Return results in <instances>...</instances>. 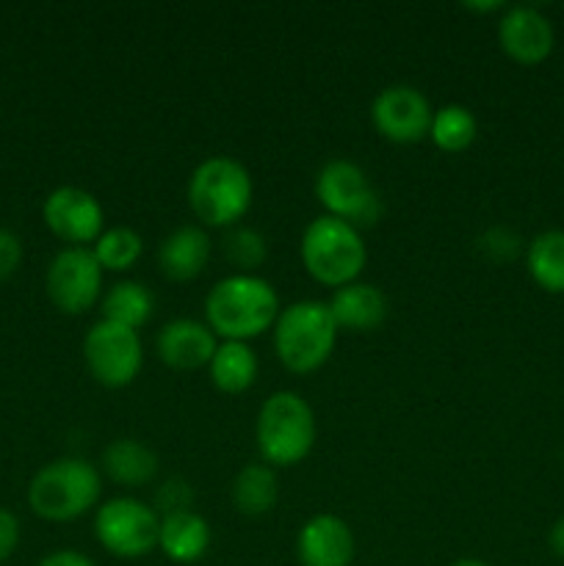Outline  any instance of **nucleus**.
I'll use <instances>...</instances> for the list:
<instances>
[{"label":"nucleus","mask_w":564,"mask_h":566,"mask_svg":"<svg viewBox=\"0 0 564 566\" xmlns=\"http://www.w3.org/2000/svg\"><path fill=\"white\" fill-rule=\"evenodd\" d=\"M194 486L188 484L182 475H171V479L160 481V486L155 490V501L153 509L160 514V517H169V514H180V512H194Z\"/></svg>","instance_id":"obj_28"},{"label":"nucleus","mask_w":564,"mask_h":566,"mask_svg":"<svg viewBox=\"0 0 564 566\" xmlns=\"http://www.w3.org/2000/svg\"><path fill=\"white\" fill-rule=\"evenodd\" d=\"M498 44L503 55L520 66H536L556 48L553 22L534 6H506L498 17Z\"/></svg>","instance_id":"obj_13"},{"label":"nucleus","mask_w":564,"mask_h":566,"mask_svg":"<svg viewBox=\"0 0 564 566\" xmlns=\"http://www.w3.org/2000/svg\"><path fill=\"white\" fill-rule=\"evenodd\" d=\"M97 468L114 484L138 490V486L153 484L160 470V462L158 453L147 442L136 440V437H116V440H111L103 448Z\"/></svg>","instance_id":"obj_18"},{"label":"nucleus","mask_w":564,"mask_h":566,"mask_svg":"<svg viewBox=\"0 0 564 566\" xmlns=\"http://www.w3.org/2000/svg\"><path fill=\"white\" fill-rule=\"evenodd\" d=\"M464 9L473 11V14H503L506 3L503 0H490V3H464Z\"/></svg>","instance_id":"obj_33"},{"label":"nucleus","mask_w":564,"mask_h":566,"mask_svg":"<svg viewBox=\"0 0 564 566\" xmlns=\"http://www.w3.org/2000/svg\"><path fill=\"white\" fill-rule=\"evenodd\" d=\"M219 348V337L213 335L205 321L197 318H175L160 326L155 337V354L160 363L177 374H191V370L208 368Z\"/></svg>","instance_id":"obj_14"},{"label":"nucleus","mask_w":564,"mask_h":566,"mask_svg":"<svg viewBox=\"0 0 564 566\" xmlns=\"http://www.w3.org/2000/svg\"><path fill=\"white\" fill-rule=\"evenodd\" d=\"M299 258L310 280L337 291L359 280L368 265V247L357 227L321 213L304 227Z\"/></svg>","instance_id":"obj_6"},{"label":"nucleus","mask_w":564,"mask_h":566,"mask_svg":"<svg viewBox=\"0 0 564 566\" xmlns=\"http://www.w3.org/2000/svg\"><path fill=\"white\" fill-rule=\"evenodd\" d=\"M92 252L105 274H125L142 260L144 238L133 227H105L103 235L92 243Z\"/></svg>","instance_id":"obj_25"},{"label":"nucleus","mask_w":564,"mask_h":566,"mask_svg":"<svg viewBox=\"0 0 564 566\" xmlns=\"http://www.w3.org/2000/svg\"><path fill=\"white\" fill-rule=\"evenodd\" d=\"M431 108L429 97L409 83H393L385 86L370 103V122L374 130L390 144H418L429 138Z\"/></svg>","instance_id":"obj_11"},{"label":"nucleus","mask_w":564,"mask_h":566,"mask_svg":"<svg viewBox=\"0 0 564 566\" xmlns=\"http://www.w3.org/2000/svg\"><path fill=\"white\" fill-rule=\"evenodd\" d=\"M103 276L92 247H64L50 260L44 291L59 313L83 315L103 302Z\"/></svg>","instance_id":"obj_10"},{"label":"nucleus","mask_w":564,"mask_h":566,"mask_svg":"<svg viewBox=\"0 0 564 566\" xmlns=\"http://www.w3.org/2000/svg\"><path fill=\"white\" fill-rule=\"evenodd\" d=\"M547 547H551L553 556L564 562V514L551 525V531H547Z\"/></svg>","instance_id":"obj_32"},{"label":"nucleus","mask_w":564,"mask_h":566,"mask_svg":"<svg viewBox=\"0 0 564 566\" xmlns=\"http://www.w3.org/2000/svg\"><path fill=\"white\" fill-rule=\"evenodd\" d=\"M260 363L258 354L249 343L236 340H219L213 359L208 365L210 385L224 396H241V392L252 390L258 381Z\"/></svg>","instance_id":"obj_21"},{"label":"nucleus","mask_w":564,"mask_h":566,"mask_svg":"<svg viewBox=\"0 0 564 566\" xmlns=\"http://www.w3.org/2000/svg\"><path fill=\"white\" fill-rule=\"evenodd\" d=\"M158 534L160 514L147 501L119 495L94 509V539L114 558L136 562L149 556L158 547Z\"/></svg>","instance_id":"obj_8"},{"label":"nucleus","mask_w":564,"mask_h":566,"mask_svg":"<svg viewBox=\"0 0 564 566\" xmlns=\"http://www.w3.org/2000/svg\"><path fill=\"white\" fill-rule=\"evenodd\" d=\"M315 199L324 216L357 227H374L382 219V197L359 164L348 158H332L315 175Z\"/></svg>","instance_id":"obj_7"},{"label":"nucleus","mask_w":564,"mask_h":566,"mask_svg":"<svg viewBox=\"0 0 564 566\" xmlns=\"http://www.w3.org/2000/svg\"><path fill=\"white\" fill-rule=\"evenodd\" d=\"M158 269L164 280L186 285V282L199 280L213 258V241L210 232L199 224H182L164 235L158 243Z\"/></svg>","instance_id":"obj_16"},{"label":"nucleus","mask_w":564,"mask_h":566,"mask_svg":"<svg viewBox=\"0 0 564 566\" xmlns=\"http://www.w3.org/2000/svg\"><path fill=\"white\" fill-rule=\"evenodd\" d=\"M20 545V520L9 509H0V564L9 562Z\"/></svg>","instance_id":"obj_30"},{"label":"nucleus","mask_w":564,"mask_h":566,"mask_svg":"<svg viewBox=\"0 0 564 566\" xmlns=\"http://www.w3.org/2000/svg\"><path fill=\"white\" fill-rule=\"evenodd\" d=\"M103 497V473L81 457H61L33 473L28 506L48 523H72L97 509Z\"/></svg>","instance_id":"obj_4"},{"label":"nucleus","mask_w":564,"mask_h":566,"mask_svg":"<svg viewBox=\"0 0 564 566\" xmlns=\"http://www.w3.org/2000/svg\"><path fill=\"white\" fill-rule=\"evenodd\" d=\"M479 252L492 263H512L514 258L525 254L523 238L509 227L495 224L479 235Z\"/></svg>","instance_id":"obj_27"},{"label":"nucleus","mask_w":564,"mask_h":566,"mask_svg":"<svg viewBox=\"0 0 564 566\" xmlns=\"http://www.w3.org/2000/svg\"><path fill=\"white\" fill-rule=\"evenodd\" d=\"M205 324L219 340L249 343L274 329L280 293L260 274H230L205 296Z\"/></svg>","instance_id":"obj_1"},{"label":"nucleus","mask_w":564,"mask_h":566,"mask_svg":"<svg viewBox=\"0 0 564 566\" xmlns=\"http://www.w3.org/2000/svg\"><path fill=\"white\" fill-rule=\"evenodd\" d=\"M210 545H213V531H210L208 520L197 512H180L160 517V534H158V551L169 558L171 564H197L208 556Z\"/></svg>","instance_id":"obj_19"},{"label":"nucleus","mask_w":564,"mask_h":566,"mask_svg":"<svg viewBox=\"0 0 564 566\" xmlns=\"http://www.w3.org/2000/svg\"><path fill=\"white\" fill-rule=\"evenodd\" d=\"M22 254H25V249H22V238L17 235L14 230L0 227V285L9 282L11 276L20 271Z\"/></svg>","instance_id":"obj_29"},{"label":"nucleus","mask_w":564,"mask_h":566,"mask_svg":"<svg viewBox=\"0 0 564 566\" xmlns=\"http://www.w3.org/2000/svg\"><path fill=\"white\" fill-rule=\"evenodd\" d=\"M188 208L205 230H230L243 221L254 199L247 166L230 155H210L191 171L186 186Z\"/></svg>","instance_id":"obj_2"},{"label":"nucleus","mask_w":564,"mask_h":566,"mask_svg":"<svg viewBox=\"0 0 564 566\" xmlns=\"http://www.w3.org/2000/svg\"><path fill=\"white\" fill-rule=\"evenodd\" d=\"M562 462H564V453H562Z\"/></svg>","instance_id":"obj_35"},{"label":"nucleus","mask_w":564,"mask_h":566,"mask_svg":"<svg viewBox=\"0 0 564 566\" xmlns=\"http://www.w3.org/2000/svg\"><path fill=\"white\" fill-rule=\"evenodd\" d=\"M357 542L337 514H313L296 534L299 566H352Z\"/></svg>","instance_id":"obj_15"},{"label":"nucleus","mask_w":564,"mask_h":566,"mask_svg":"<svg viewBox=\"0 0 564 566\" xmlns=\"http://www.w3.org/2000/svg\"><path fill=\"white\" fill-rule=\"evenodd\" d=\"M155 313V296L144 282L138 280H119L103 293L100 302V318L111 324L127 326L138 332L149 324Z\"/></svg>","instance_id":"obj_22"},{"label":"nucleus","mask_w":564,"mask_h":566,"mask_svg":"<svg viewBox=\"0 0 564 566\" xmlns=\"http://www.w3.org/2000/svg\"><path fill=\"white\" fill-rule=\"evenodd\" d=\"M330 313L341 332H374L390 315V302L385 291L370 282H352L346 287L332 291Z\"/></svg>","instance_id":"obj_17"},{"label":"nucleus","mask_w":564,"mask_h":566,"mask_svg":"<svg viewBox=\"0 0 564 566\" xmlns=\"http://www.w3.org/2000/svg\"><path fill=\"white\" fill-rule=\"evenodd\" d=\"M232 509L243 517H265L280 503V479L265 462L243 464L230 484Z\"/></svg>","instance_id":"obj_20"},{"label":"nucleus","mask_w":564,"mask_h":566,"mask_svg":"<svg viewBox=\"0 0 564 566\" xmlns=\"http://www.w3.org/2000/svg\"><path fill=\"white\" fill-rule=\"evenodd\" d=\"M83 363L88 376L105 390H125L138 379L144 365L142 335L127 326L100 318L83 337Z\"/></svg>","instance_id":"obj_9"},{"label":"nucleus","mask_w":564,"mask_h":566,"mask_svg":"<svg viewBox=\"0 0 564 566\" xmlns=\"http://www.w3.org/2000/svg\"><path fill=\"white\" fill-rule=\"evenodd\" d=\"M451 566H492L490 562H481V558H457Z\"/></svg>","instance_id":"obj_34"},{"label":"nucleus","mask_w":564,"mask_h":566,"mask_svg":"<svg viewBox=\"0 0 564 566\" xmlns=\"http://www.w3.org/2000/svg\"><path fill=\"white\" fill-rule=\"evenodd\" d=\"M525 271L540 291L564 296V230H542L525 243Z\"/></svg>","instance_id":"obj_23"},{"label":"nucleus","mask_w":564,"mask_h":566,"mask_svg":"<svg viewBox=\"0 0 564 566\" xmlns=\"http://www.w3.org/2000/svg\"><path fill=\"white\" fill-rule=\"evenodd\" d=\"M36 566H94V562L86 553L70 551V547H66V551H53L44 558H39Z\"/></svg>","instance_id":"obj_31"},{"label":"nucleus","mask_w":564,"mask_h":566,"mask_svg":"<svg viewBox=\"0 0 564 566\" xmlns=\"http://www.w3.org/2000/svg\"><path fill=\"white\" fill-rule=\"evenodd\" d=\"M221 252H224L227 263L236 269V274H258V269L269 258V243H265V235L260 230L238 224L224 230Z\"/></svg>","instance_id":"obj_26"},{"label":"nucleus","mask_w":564,"mask_h":566,"mask_svg":"<svg viewBox=\"0 0 564 566\" xmlns=\"http://www.w3.org/2000/svg\"><path fill=\"white\" fill-rule=\"evenodd\" d=\"M44 227L66 247H92L105 232V210L92 191L59 186L42 202Z\"/></svg>","instance_id":"obj_12"},{"label":"nucleus","mask_w":564,"mask_h":566,"mask_svg":"<svg viewBox=\"0 0 564 566\" xmlns=\"http://www.w3.org/2000/svg\"><path fill=\"white\" fill-rule=\"evenodd\" d=\"M335 318L330 304L318 298H299L285 304L271 329L276 363L293 376H310L330 363L337 346Z\"/></svg>","instance_id":"obj_3"},{"label":"nucleus","mask_w":564,"mask_h":566,"mask_svg":"<svg viewBox=\"0 0 564 566\" xmlns=\"http://www.w3.org/2000/svg\"><path fill=\"white\" fill-rule=\"evenodd\" d=\"M315 434V412L299 392L276 390L260 403L254 446L269 468L288 470L302 464L313 453Z\"/></svg>","instance_id":"obj_5"},{"label":"nucleus","mask_w":564,"mask_h":566,"mask_svg":"<svg viewBox=\"0 0 564 566\" xmlns=\"http://www.w3.org/2000/svg\"><path fill=\"white\" fill-rule=\"evenodd\" d=\"M476 138H479V119H476V114L468 105L448 103L435 108L429 127V142L435 144L440 153H464V149L473 147Z\"/></svg>","instance_id":"obj_24"}]
</instances>
